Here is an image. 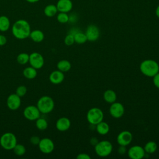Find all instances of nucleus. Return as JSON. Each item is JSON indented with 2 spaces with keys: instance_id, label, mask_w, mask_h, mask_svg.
<instances>
[{
  "instance_id": "obj_22",
  "label": "nucleus",
  "mask_w": 159,
  "mask_h": 159,
  "mask_svg": "<svg viewBox=\"0 0 159 159\" xmlns=\"http://www.w3.org/2000/svg\"><path fill=\"white\" fill-rule=\"evenodd\" d=\"M57 12H58L57 7L56 5H54V4H48L46 6L43 10V12L45 15L48 17H53L55 15L57 14Z\"/></svg>"
},
{
  "instance_id": "obj_15",
  "label": "nucleus",
  "mask_w": 159,
  "mask_h": 159,
  "mask_svg": "<svg viewBox=\"0 0 159 159\" xmlns=\"http://www.w3.org/2000/svg\"><path fill=\"white\" fill-rule=\"evenodd\" d=\"M56 6L58 11L67 13L72 9L73 2L71 0H58Z\"/></svg>"
},
{
  "instance_id": "obj_7",
  "label": "nucleus",
  "mask_w": 159,
  "mask_h": 159,
  "mask_svg": "<svg viewBox=\"0 0 159 159\" xmlns=\"http://www.w3.org/2000/svg\"><path fill=\"white\" fill-rule=\"evenodd\" d=\"M24 116L29 120H36L39 117H40V112L35 106H27L23 112Z\"/></svg>"
},
{
  "instance_id": "obj_12",
  "label": "nucleus",
  "mask_w": 159,
  "mask_h": 159,
  "mask_svg": "<svg viewBox=\"0 0 159 159\" xmlns=\"http://www.w3.org/2000/svg\"><path fill=\"white\" fill-rule=\"evenodd\" d=\"M87 37V40L90 42H94L98 39L100 35V31L99 28L95 25H89L85 32Z\"/></svg>"
},
{
  "instance_id": "obj_26",
  "label": "nucleus",
  "mask_w": 159,
  "mask_h": 159,
  "mask_svg": "<svg viewBox=\"0 0 159 159\" xmlns=\"http://www.w3.org/2000/svg\"><path fill=\"white\" fill-rule=\"evenodd\" d=\"M74 35L75 39V42L78 43V44H82L85 43L87 41V37L86 36L85 33H83L80 31L76 32Z\"/></svg>"
},
{
  "instance_id": "obj_36",
  "label": "nucleus",
  "mask_w": 159,
  "mask_h": 159,
  "mask_svg": "<svg viewBox=\"0 0 159 159\" xmlns=\"http://www.w3.org/2000/svg\"><path fill=\"white\" fill-rule=\"evenodd\" d=\"M126 151L127 150H126L125 146H123V145H120L117 150L119 154L120 155H124L126 153Z\"/></svg>"
},
{
  "instance_id": "obj_40",
  "label": "nucleus",
  "mask_w": 159,
  "mask_h": 159,
  "mask_svg": "<svg viewBox=\"0 0 159 159\" xmlns=\"http://www.w3.org/2000/svg\"><path fill=\"white\" fill-rule=\"evenodd\" d=\"M25 1L30 3H35V2H38L39 0H25Z\"/></svg>"
},
{
  "instance_id": "obj_18",
  "label": "nucleus",
  "mask_w": 159,
  "mask_h": 159,
  "mask_svg": "<svg viewBox=\"0 0 159 159\" xmlns=\"http://www.w3.org/2000/svg\"><path fill=\"white\" fill-rule=\"evenodd\" d=\"M103 98L106 102L108 103H113L116 101L117 95L115 91L112 89H107L103 94Z\"/></svg>"
},
{
  "instance_id": "obj_37",
  "label": "nucleus",
  "mask_w": 159,
  "mask_h": 159,
  "mask_svg": "<svg viewBox=\"0 0 159 159\" xmlns=\"http://www.w3.org/2000/svg\"><path fill=\"white\" fill-rule=\"evenodd\" d=\"M7 42L6 37L3 35H0V46L4 45Z\"/></svg>"
},
{
  "instance_id": "obj_4",
  "label": "nucleus",
  "mask_w": 159,
  "mask_h": 159,
  "mask_svg": "<svg viewBox=\"0 0 159 159\" xmlns=\"http://www.w3.org/2000/svg\"><path fill=\"white\" fill-rule=\"evenodd\" d=\"M0 144L6 150H13L17 144V138L13 133L6 132L0 138Z\"/></svg>"
},
{
  "instance_id": "obj_20",
  "label": "nucleus",
  "mask_w": 159,
  "mask_h": 159,
  "mask_svg": "<svg viewBox=\"0 0 159 159\" xmlns=\"http://www.w3.org/2000/svg\"><path fill=\"white\" fill-rule=\"evenodd\" d=\"M37 75V69L32 67V66L26 67L23 70L24 76L29 80H32V79L35 78L36 77Z\"/></svg>"
},
{
  "instance_id": "obj_38",
  "label": "nucleus",
  "mask_w": 159,
  "mask_h": 159,
  "mask_svg": "<svg viewBox=\"0 0 159 159\" xmlns=\"http://www.w3.org/2000/svg\"><path fill=\"white\" fill-rule=\"evenodd\" d=\"M89 142H90V144H91V145H94V146H95V145L98 143V139H97L96 137H91V138L90 139Z\"/></svg>"
},
{
  "instance_id": "obj_13",
  "label": "nucleus",
  "mask_w": 159,
  "mask_h": 159,
  "mask_svg": "<svg viewBox=\"0 0 159 159\" xmlns=\"http://www.w3.org/2000/svg\"><path fill=\"white\" fill-rule=\"evenodd\" d=\"M132 140V134L128 130H124L120 132L117 137V142L119 145L127 146Z\"/></svg>"
},
{
  "instance_id": "obj_39",
  "label": "nucleus",
  "mask_w": 159,
  "mask_h": 159,
  "mask_svg": "<svg viewBox=\"0 0 159 159\" xmlns=\"http://www.w3.org/2000/svg\"><path fill=\"white\" fill-rule=\"evenodd\" d=\"M155 14L159 18V5L157 6V7L155 10Z\"/></svg>"
},
{
  "instance_id": "obj_5",
  "label": "nucleus",
  "mask_w": 159,
  "mask_h": 159,
  "mask_svg": "<svg viewBox=\"0 0 159 159\" xmlns=\"http://www.w3.org/2000/svg\"><path fill=\"white\" fill-rule=\"evenodd\" d=\"M96 153L101 157H105L109 155L112 151V145L108 140H102L98 142L94 146Z\"/></svg>"
},
{
  "instance_id": "obj_29",
  "label": "nucleus",
  "mask_w": 159,
  "mask_h": 159,
  "mask_svg": "<svg viewBox=\"0 0 159 159\" xmlns=\"http://www.w3.org/2000/svg\"><path fill=\"white\" fill-rule=\"evenodd\" d=\"M14 153L17 156H22L25 154L26 149L24 145L20 143H17L13 148Z\"/></svg>"
},
{
  "instance_id": "obj_21",
  "label": "nucleus",
  "mask_w": 159,
  "mask_h": 159,
  "mask_svg": "<svg viewBox=\"0 0 159 159\" xmlns=\"http://www.w3.org/2000/svg\"><path fill=\"white\" fill-rule=\"evenodd\" d=\"M96 131L100 135H104L107 134L109 131V126L107 124V123L105 122L101 121L98 124H96Z\"/></svg>"
},
{
  "instance_id": "obj_32",
  "label": "nucleus",
  "mask_w": 159,
  "mask_h": 159,
  "mask_svg": "<svg viewBox=\"0 0 159 159\" xmlns=\"http://www.w3.org/2000/svg\"><path fill=\"white\" fill-rule=\"evenodd\" d=\"M27 93V88L25 86L21 85L17 88L16 91V94L20 97L24 96Z\"/></svg>"
},
{
  "instance_id": "obj_17",
  "label": "nucleus",
  "mask_w": 159,
  "mask_h": 159,
  "mask_svg": "<svg viewBox=\"0 0 159 159\" xmlns=\"http://www.w3.org/2000/svg\"><path fill=\"white\" fill-rule=\"evenodd\" d=\"M65 78L63 72L60 70H55L52 71L49 76L50 81L54 84H58L61 83Z\"/></svg>"
},
{
  "instance_id": "obj_27",
  "label": "nucleus",
  "mask_w": 159,
  "mask_h": 159,
  "mask_svg": "<svg viewBox=\"0 0 159 159\" xmlns=\"http://www.w3.org/2000/svg\"><path fill=\"white\" fill-rule=\"evenodd\" d=\"M35 125L39 130H44L48 127V122L44 118L39 117L35 121Z\"/></svg>"
},
{
  "instance_id": "obj_9",
  "label": "nucleus",
  "mask_w": 159,
  "mask_h": 159,
  "mask_svg": "<svg viewBox=\"0 0 159 159\" xmlns=\"http://www.w3.org/2000/svg\"><path fill=\"white\" fill-rule=\"evenodd\" d=\"M29 62L32 67L35 69H40L44 65V58L40 53L33 52L29 55Z\"/></svg>"
},
{
  "instance_id": "obj_14",
  "label": "nucleus",
  "mask_w": 159,
  "mask_h": 159,
  "mask_svg": "<svg viewBox=\"0 0 159 159\" xmlns=\"http://www.w3.org/2000/svg\"><path fill=\"white\" fill-rule=\"evenodd\" d=\"M20 97L16 94H10L7 99V106L12 111L17 110L20 106Z\"/></svg>"
},
{
  "instance_id": "obj_2",
  "label": "nucleus",
  "mask_w": 159,
  "mask_h": 159,
  "mask_svg": "<svg viewBox=\"0 0 159 159\" xmlns=\"http://www.w3.org/2000/svg\"><path fill=\"white\" fill-rule=\"evenodd\" d=\"M139 68L142 73L148 77H153L159 72L158 63L151 59L145 60L142 61Z\"/></svg>"
},
{
  "instance_id": "obj_19",
  "label": "nucleus",
  "mask_w": 159,
  "mask_h": 159,
  "mask_svg": "<svg viewBox=\"0 0 159 159\" xmlns=\"http://www.w3.org/2000/svg\"><path fill=\"white\" fill-rule=\"evenodd\" d=\"M29 37L35 42H41L44 39V34L42 31L40 30H34L30 32Z\"/></svg>"
},
{
  "instance_id": "obj_10",
  "label": "nucleus",
  "mask_w": 159,
  "mask_h": 159,
  "mask_svg": "<svg viewBox=\"0 0 159 159\" xmlns=\"http://www.w3.org/2000/svg\"><path fill=\"white\" fill-rule=\"evenodd\" d=\"M128 156L131 159H142L145 157L144 148L140 145H134L127 151Z\"/></svg>"
},
{
  "instance_id": "obj_6",
  "label": "nucleus",
  "mask_w": 159,
  "mask_h": 159,
  "mask_svg": "<svg viewBox=\"0 0 159 159\" xmlns=\"http://www.w3.org/2000/svg\"><path fill=\"white\" fill-rule=\"evenodd\" d=\"M103 117V112L98 107L91 108L89 109L86 114L87 120L90 124L94 125H96L100 122L102 121Z\"/></svg>"
},
{
  "instance_id": "obj_23",
  "label": "nucleus",
  "mask_w": 159,
  "mask_h": 159,
  "mask_svg": "<svg viewBox=\"0 0 159 159\" xmlns=\"http://www.w3.org/2000/svg\"><path fill=\"white\" fill-rule=\"evenodd\" d=\"M57 66L58 70L62 72H66L71 69V65L67 60H61L58 62Z\"/></svg>"
},
{
  "instance_id": "obj_41",
  "label": "nucleus",
  "mask_w": 159,
  "mask_h": 159,
  "mask_svg": "<svg viewBox=\"0 0 159 159\" xmlns=\"http://www.w3.org/2000/svg\"><path fill=\"white\" fill-rule=\"evenodd\" d=\"M0 1H1V0H0Z\"/></svg>"
},
{
  "instance_id": "obj_35",
  "label": "nucleus",
  "mask_w": 159,
  "mask_h": 159,
  "mask_svg": "<svg viewBox=\"0 0 159 159\" xmlns=\"http://www.w3.org/2000/svg\"><path fill=\"white\" fill-rule=\"evenodd\" d=\"M77 159H90L91 157L90 156L85 153H81L78 154L76 157Z\"/></svg>"
},
{
  "instance_id": "obj_16",
  "label": "nucleus",
  "mask_w": 159,
  "mask_h": 159,
  "mask_svg": "<svg viewBox=\"0 0 159 159\" xmlns=\"http://www.w3.org/2000/svg\"><path fill=\"white\" fill-rule=\"evenodd\" d=\"M71 125L70 120L65 117L59 118L56 122V128L58 130L65 132L69 129Z\"/></svg>"
},
{
  "instance_id": "obj_3",
  "label": "nucleus",
  "mask_w": 159,
  "mask_h": 159,
  "mask_svg": "<svg viewBox=\"0 0 159 159\" xmlns=\"http://www.w3.org/2000/svg\"><path fill=\"white\" fill-rule=\"evenodd\" d=\"M55 102L53 99L48 96H42L37 101V107L40 113L48 114L52 112L54 108Z\"/></svg>"
},
{
  "instance_id": "obj_34",
  "label": "nucleus",
  "mask_w": 159,
  "mask_h": 159,
  "mask_svg": "<svg viewBox=\"0 0 159 159\" xmlns=\"http://www.w3.org/2000/svg\"><path fill=\"white\" fill-rule=\"evenodd\" d=\"M153 83L155 86L159 89V72L153 77Z\"/></svg>"
},
{
  "instance_id": "obj_33",
  "label": "nucleus",
  "mask_w": 159,
  "mask_h": 159,
  "mask_svg": "<svg viewBox=\"0 0 159 159\" xmlns=\"http://www.w3.org/2000/svg\"><path fill=\"white\" fill-rule=\"evenodd\" d=\"M40 137L38 136H36V135L32 136L30 138V142L34 145H38L40 142Z\"/></svg>"
},
{
  "instance_id": "obj_31",
  "label": "nucleus",
  "mask_w": 159,
  "mask_h": 159,
  "mask_svg": "<svg viewBox=\"0 0 159 159\" xmlns=\"http://www.w3.org/2000/svg\"><path fill=\"white\" fill-rule=\"evenodd\" d=\"M64 42L67 46L72 45L75 43L74 35L71 34H68V35H66V36L65 37Z\"/></svg>"
},
{
  "instance_id": "obj_8",
  "label": "nucleus",
  "mask_w": 159,
  "mask_h": 159,
  "mask_svg": "<svg viewBox=\"0 0 159 159\" xmlns=\"http://www.w3.org/2000/svg\"><path fill=\"white\" fill-rule=\"evenodd\" d=\"M38 146L40 150L45 154L50 153L53 151L55 148L53 142L49 138H43L40 139Z\"/></svg>"
},
{
  "instance_id": "obj_25",
  "label": "nucleus",
  "mask_w": 159,
  "mask_h": 159,
  "mask_svg": "<svg viewBox=\"0 0 159 159\" xmlns=\"http://www.w3.org/2000/svg\"><path fill=\"white\" fill-rule=\"evenodd\" d=\"M145 153L148 154L153 153L157 149V145L153 141L148 142L143 147Z\"/></svg>"
},
{
  "instance_id": "obj_24",
  "label": "nucleus",
  "mask_w": 159,
  "mask_h": 159,
  "mask_svg": "<svg viewBox=\"0 0 159 159\" xmlns=\"http://www.w3.org/2000/svg\"><path fill=\"white\" fill-rule=\"evenodd\" d=\"M11 22L9 19L6 16H0V31L6 32L9 30Z\"/></svg>"
},
{
  "instance_id": "obj_30",
  "label": "nucleus",
  "mask_w": 159,
  "mask_h": 159,
  "mask_svg": "<svg viewBox=\"0 0 159 159\" xmlns=\"http://www.w3.org/2000/svg\"><path fill=\"white\" fill-rule=\"evenodd\" d=\"M57 20L61 24H65L70 20V17L66 12H60L57 17Z\"/></svg>"
},
{
  "instance_id": "obj_28",
  "label": "nucleus",
  "mask_w": 159,
  "mask_h": 159,
  "mask_svg": "<svg viewBox=\"0 0 159 159\" xmlns=\"http://www.w3.org/2000/svg\"><path fill=\"white\" fill-rule=\"evenodd\" d=\"M29 60V55L27 53H20L17 57V61L20 65H25Z\"/></svg>"
},
{
  "instance_id": "obj_11",
  "label": "nucleus",
  "mask_w": 159,
  "mask_h": 159,
  "mask_svg": "<svg viewBox=\"0 0 159 159\" xmlns=\"http://www.w3.org/2000/svg\"><path fill=\"white\" fill-rule=\"evenodd\" d=\"M109 114L114 118H120L124 114V106L119 102H114L111 104L109 107Z\"/></svg>"
},
{
  "instance_id": "obj_1",
  "label": "nucleus",
  "mask_w": 159,
  "mask_h": 159,
  "mask_svg": "<svg viewBox=\"0 0 159 159\" xmlns=\"http://www.w3.org/2000/svg\"><path fill=\"white\" fill-rule=\"evenodd\" d=\"M31 32L29 23L24 19L16 20L12 26V35L17 39L22 40L29 37Z\"/></svg>"
}]
</instances>
